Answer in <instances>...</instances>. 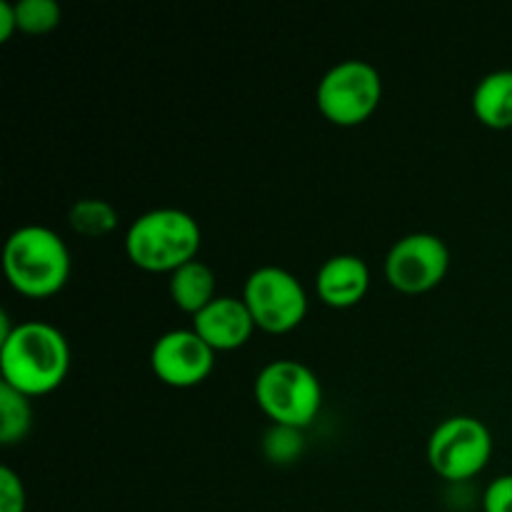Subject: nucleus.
Listing matches in <instances>:
<instances>
[{
	"label": "nucleus",
	"mask_w": 512,
	"mask_h": 512,
	"mask_svg": "<svg viewBox=\"0 0 512 512\" xmlns=\"http://www.w3.org/2000/svg\"><path fill=\"white\" fill-rule=\"evenodd\" d=\"M70 368V348L65 335L45 320L18 323L0 343L3 383L28 398L60 388Z\"/></svg>",
	"instance_id": "nucleus-1"
},
{
	"label": "nucleus",
	"mask_w": 512,
	"mask_h": 512,
	"mask_svg": "<svg viewBox=\"0 0 512 512\" xmlns=\"http://www.w3.org/2000/svg\"><path fill=\"white\" fill-rule=\"evenodd\" d=\"M3 270L20 295L48 298L68 283L70 250L48 225H20L5 240Z\"/></svg>",
	"instance_id": "nucleus-2"
},
{
	"label": "nucleus",
	"mask_w": 512,
	"mask_h": 512,
	"mask_svg": "<svg viewBox=\"0 0 512 512\" xmlns=\"http://www.w3.org/2000/svg\"><path fill=\"white\" fill-rule=\"evenodd\" d=\"M198 220L180 208H155L138 215L125 233V253L148 273H173L200 250Z\"/></svg>",
	"instance_id": "nucleus-3"
},
{
	"label": "nucleus",
	"mask_w": 512,
	"mask_h": 512,
	"mask_svg": "<svg viewBox=\"0 0 512 512\" xmlns=\"http://www.w3.org/2000/svg\"><path fill=\"white\" fill-rule=\"evenodd\" d=\"M255 400L260 410L285 428H308L323 405L320 380L300 360H273L255 378Z\"/></svg>",
	"instance_id": "nucleus-4"
},
{
	"label": "nucleus",
	"mask_w": 512,
	"mask_h": 512,
	"mask_svg": "<svg viewBox=\"0 0 512 512\" xmlns=\"http://www.w3.org/2000/svg\"><path fill=\"white\" fill-rule=\"evenodd\" d=\"M383 98V78L368 60H340L323 75L318 85V108L330 123L360 125L378 110Z\"/></svg>",
	"instance_id": "nucleus-5"
},
{
	"label": "nucleus",
	"mask_w": 512,
	"mask_h": 512,
	"mask_svg": "<svg viewBox=\"0 0 512 512\" xmlns=\"http://www.w3.org/2000/svg\"><path fill=\"white\" fill-rule=\"evenodd\" d=\"M493 455V435L483 420L473 415L445 418L428 440V460L445 480H470L488 465Z\"/></svg>",
	"instance_id": "nucleus-6"
},
{
	"label": "nucleus",
	"mask_w": 512,
	"mask_h": 512,
	"mask_svg": "<svg viewBox=\"0 0 512 512\" xmlns=\"http://www.w3.org/2000/svg\"><path fill=\"white\" fill-rule=\"evenodd\" d=\"M243 300L255 320V328L265 333H288L298 328L308 313V295L303 283L290 270L263 265L245 280Z\"/></svg>",
	"instance_id": "nucleus-7"
},
{
	"label": "nucleus",
	"mask_w": 512,
	"mask_h": 512,
	"mask_svg": "<svg viewBox=\"0 0 512 512\" xmlns=\"http://www.w3.org/2000/svg\"><path fill=\"white\" fill-rule=\"evenodd\" d=\"M450 268V250L435 233H410L395 240L385 255V278L408 295L428 293L443 283Z\"/></svg>",
	"instance_id": "nucleus-8"
},
{
	"label": "nucleus",
	"mask_w": 512,
	"mask_h": 512,
	"mask_svg": "<svg viewBox=\"0 0 512 512\" xmlns=\"http://www.w3.org/2000/svg\"><path fill=\"white\" fill-rule=\"evenodd\" d=\"M215 365V350L195 333L188 330H168L160 335L150 350V368L160 383L170 388H193L200 385Z\"/></svg>",
	"instance_id": "nucleus-9"
},
{
	"label": "nucleus",
	"mask_w": 512,
	"mask_h": 512,
	"mask_svg": "<svg viewBox=\"0 0 512 512\" xmlns=\"http://www.w3.org/2000/svg\"><path fill=\"white\" fill-rule=\"evenodd\" d=\"M193 330L218 353V350H235L248 343L255 330V320L243 298L218 295L213 303L193 315Z\"/></svg>",
	"instance_id": "nucleus-10"
},
{
	"label": "nucleus",
	"mask_w": 512,
	"mask_h": 512,
	"mask_svg": "<svg viewBox=\"0 0 512 512\" xmlns=\"http://www.w3.org/2000/svg\"><path fill=\"white\" fill-rule=\"evenodd\" d=\"M370 288V268L360 255L340 253L325 260L315 278L320 300L330 308H353Z\"/></svg>",
	"instance_id": "nucleus-11"
},
{
	"label": "nucleus",
	"mask_w": 512,
	"mask_h": 512,
	"mask_svg": "<svg viewBox=\"0 0 512 512\" xmlns=\"http://www.w3.org/2000/svg\"><path fill=\"white\" fill-rule=\"evenodd\" d=\"M473 113L493 130L512 128V70H493L473 90Z\"/></svg>",
	"instance_id": "nucleus-12"
},
{
	"label": "nucleus",
	"mask_w": 512,
	"mask_h": 512,
	"mask_svg": "<svg viewBox=\"0 0 512 512\" xmlns=\"http://www.w3.org/2000/svg\"><path fill=\"white\" fill-rule=\"evenodd\" d=\"M168 288L173 303L188 315H198L205 305L218 298L215 295V273L210 270V265H205L198 258L173 270Z\"/></svg>",
	"instance_id": "nucleus-13"
},
{
	"label": "nucleus",
	"mask_w": 512,
	"mask_h": 512,
	"mask_svg": "<svg viewBox=\"0 0 512 512\" xmlns=\"http://www.w3.org/2000/svg\"><path fill=\"white\" fill-rule=\"evenodd\" d=\"M33 428V405L20 390L0 383V443L18 445Z\"/></svg>",
	"instance_id": "nucleus-14"
},
{
	"label": "nucleus",
	"mask_w": 512,
	"mask_h": 512,
	"mask_svg": "<svg viewBox=\"0 0 512 512\" xmlns=\"http://www.w3.org/2000/svg\"><path fill=\"white\" fill-rule=\"evenodd\" d=\"M68 220L83 238H105L118 228V210L103 198H80L70 205Z\"/></svg>",
	"instance_id": "nucleus-15"
},
{
	"label": "nucleus",
	"mask_w": 512,
	"mask_h": 512,
	"mask_svg": "<svg viewBox=\"0 0 512 512\" xmlns=\"http://www.w3.org/2000/svg\"><path fill=\"white\" fill-rule=\"evenodd\" d=\"M15 15H18V30L30 35H43L58 28L63 10L55 0H18Z\"/></svg>",
	"instance_id": "nucleus-16"
},
{
	"label": "nucleus",
	"mask_w": 512,
	"mask_h": 512,
	"mask_svg": "<svg viewBox=\"0 0 512 512\" xmlns=\"http://www.w3.org/2000/svg\"><path fill=\"white\" fill-rule=\"evenodd\" d=\"M298 428H285V425H275L268 435H265V453L278 463H288L300 453L303 443H300Z\"/></svg>",
	"instance_id": "nucleus-17"
},
{
	"label": "nucleus",
	"mask_w": 512,
	"mask_h": 512,
	"mask_svg": "<svg viewBox=\"0 0 512 512\" xmlns=\"http://www.w3.org/2000/svg\"><path fill=\"white\" fill-rule=\"evenodd\" d=\"M25 485L13 468H0V512H25Z\"/></svg>",
	"instance_id": "nucleus-18"
},
{
	"label": "nucleus",
	"mask_w": 512,
	"mask_h": 512,
	"mask_svg": "<svg viewBox=\"0 0 512 512\" xmlns=\"http://www.w3.org/2000/svg\"><path fill=\"white\" fill-rule=\"evenodd\" d=\"M485 512H512V475H500L485 488L483 493Z\"/></svg>",
	"instance_id": "nucleus-19"
},
{
	"label": "nucleus",
	"mask_w": 512,
	"mask_h": 512,
	"mask_svg": "<svg viewBox=\"0 0 512 512\" xmlns=\"http://www.w3.org/2000/svg\"><path fill=\"white\" fill-rule=\"evenodd\" d=\"M15 30H18L15 3H10V0H0V43H5Z\"/></svg>",
	"instance_id": "nucleus-20"
}]
</instances>
